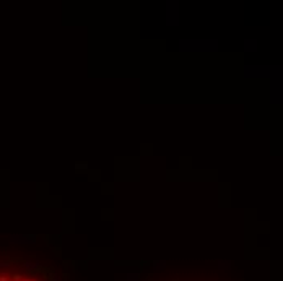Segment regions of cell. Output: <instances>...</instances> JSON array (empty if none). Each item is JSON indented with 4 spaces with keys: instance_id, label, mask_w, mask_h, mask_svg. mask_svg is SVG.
Instances as JSON below:
<instances>
[{
    "instance_id": "cell-1",
    "label": "cell",
    "mask_w": 283,
    "mask_h": 281,
    "mask_svg": "<svg viewBox=\"0 0 283 281\" xmlns=\"http://www.w3.org/2000/svg\"><path fill=\"white\" fill-rule=\"evenodd\" d=\"M0 281H52L42 271L36 267L23 265L21 271H13V273H0Z\"/></svg>"
}]
</instances>
